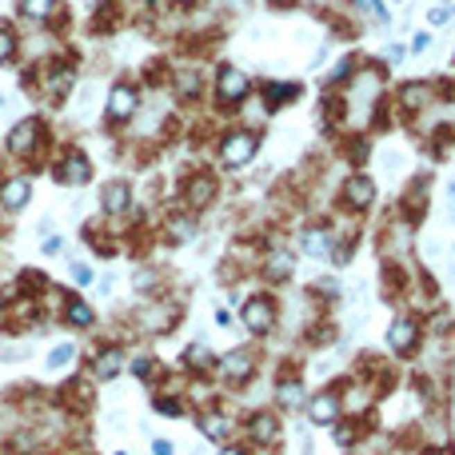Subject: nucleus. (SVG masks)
<instances>
[{
	"label": "nucleus",
	"mask_w": 455,
	"mask_h": 455,
	"mask_svg": "<svg viewBox=\"0 0 455 455\" xmlns=\"http://www.w3.org/2000/svg\"><path fill=\"white\" fill-rule=\"evenodd\" d=\"M216 96L224 100V104H236V100L248 96V76L240 68H224L220 72V80H216Z\"/></svg>",
	"instance_id": "obj_7"
},
{
	"label": "nucleus",
	"mask_w": 455,
	"mask_h": 455,
	"mask_svg": "<svg viewBox=\"0 0 455 455\" xmlns=\"http://www.w3.org/2000/svg\"><path fill=\"white\" fill-rule=\"evenodd\" d=\"M295 96V84H272V88H268V100H272V104H276V100H292Z\"/></svg>",
	"instance_id": "obj_31"
},
{
	"label": "nucleus",
	"mask_w": 455,
	"mask_h": 455,
	"mask_svg": "<svg viewBox=\"0 0 455 455\" xmlns=\"http://www.w3.org/2000/svg\"><path fill=\"white\" fill-rule=\"evenodd\" d=\"M72 280H76V284H92V272H88L84 264H72Z\"/></svg>",
	"instance_id": "obj_33"
},
{
	"label": "nucleus",
	"mask_w": 455,
	"mask_h": 455,
	"mask_svg": "<svg viewBox=\"0 0 455 455\" xmlns=\"http://www.w3.org/2000/svg\"><path fill=\"white\" fill-rule=\"evenodd\" d=\"M116 455H124V452H116Z\"/></svg>",
	"instance_id": "obj_41"
},
{
	"label": "nucleus",
	"mask_w": 455,
	"mask_h": 455,
	"mask_svg": "<svg viewBox=\"0 0 455 455\" xmlns=\"http://www.w3.org/2000/svg\"><path fill=\"white\" fill-rule=\"evenodd\" d=\"M68 84H72V68H56L52 72V96H65Z\"/></svg>",
	"instance_id": "obj_27"
},
{
	"label": "nucleus",
	"mask_w": 455,
	"mask_h": 455,
	"mask_svg": "<svg viewBox=\"0 0 455 455\" xmlns=\"http://www.w3.org/2000/svg\"><path fill=\"white\" fill-rule=\"evenodd\" d=\"M128 200H132V192H128V184H124V180L104 184V192H100V204H104V212H124V208H128Z\"/></svg>",
	"instance_id": "obj_11"
},
{
	"label": "nucleus",
	"mask_w": 455,
	"mask_h": 455,
	"mask_svg": "<svg viewBox=\"0 0 455 455\" xmlns=\"http://www.w3.org/2000/svg\"><path fill=\"white\" fill-rule=\"evenodd\" d=\"M343 204L356 208V212L372 208L375 204V180L372 176H347L343 180Z\"/></svg>",
	"instance_id": "obj_6"
},
{
	"label": "nucleus",
	"mask_w": 455,
	"mask_h": 455,
	"mask_svg": "<svg viewBox=\"0 0 455 455\" xmlns=\"http://www.w3.org/2000/svg\"><path fill=\"white\" fill-rule=\"evenodd\" d=\"M343 415V404H340V395H332V391H320V395H311V404H308V420L311 423H320V427H336Z\"/></svg>",
	"instance_id": "obj_4"
},
{
	"label": "nucleus",
	"mask_w": 455,
	"mask_h": 455,
	"mask_svg": "<svg viewBox=\"0 0 455 455\" xmlns=\"http://www.w3.org/2000/svg\"><path fill=\"white\" fill-rule=\"evenodd\" d=\"M388 343H391V352H400V356L415 352V343H420V324H415L411 316H400V320H391Z\"/></svg>",
	"instance_id": "obj_5"
},
{
	"label": "nucleus",
	"mask_w": 455,
	"mask_h": 455,
	"mask_svg": "<svg viewBox=\"0 0 455 455\" xmlns=\"http://www.w3.org/2000/svg\"><path fill=\"white\" fill-rule=\"evenodd\" d=\"M120 368H124V352H120V347L100 352V359H96V375H100V379H112V375H120Z\"/></svg>",
	"instance_id": "obj_16"
},
{
	"label": "nucleus",
	"mask_w": 455,
	"mask_h": 455,
	"mask_svg": "<svg viewBox=\"0 0 455 455\" xmlns=\"http://www.w3.org/2000/svg\"><path fill=\"white\" fill-rule=\"evenodd\" d=\"M212 196H216V180L212 176H196L192 184H188V204H192V208H204Z\"/></svg>",
	"instance_id": "obj_14"
},
{
	"label": "nucleus",
	"mask_w": 455,
	"mask_h": 455,
	"mask_svg": "<svg viewBox=\"0 0 455 455\" xmlns=\"http://www.w3.org/2000/svg\"><path fill=\"white\" fill-rule=\"evenodd\" d=\"M220 455H244V452H240V447H224Z\"/></svg>",
	"instance_id": "obj_39"
},
{
	"label": "nucleus",
	"mask_w": 455,
	"mask_h": 455,
	"mask_svg": "<svg viewBox=\"0 0 455 455\" xmlns=\"http://www.w3.org/2000/svg\"><path fill=\"white\" fill-rule=\"evenodd\" d=\"M88 176H92V168H88V160L76 156V152L60 164V180H65V184H88Z\"/></svg>",
	"instance_id": "obj_13"
},
{
	"label": "nucleus",
	"mask_w": 455,
	"mask_h": 455,
	"mask_svg": "<svg viewBox=\"0 0 455 455\" xmlns=\"http://www.w3.org/2000/svg\"><path fill=\"white\" fill-rule=\"evenodd\" d=\"M220 372H224L228 379H236V384H240V379L252 375V356H248V352H228V356L220 359Z\"/></svg>",
	"instance_id": "obj_12"
},
{
	"label": "nucleus",
	"mask_w": 455,
	"mask_h": 455,
	"mask_svg": "<svg viewBox=\"0 0 455 455\" xmlns=\"http://www.w3.org/2000/svg\"><path fill=\"white\" fill-rule=\"evenodd\" d=\"M300 248H304L308 256H327V252H332V244H327V232H324V228H308V232L300 236Z\"/></svg>",
	"instance_id": "obj_15"
},
{
	"label": "nucleus",
	"mask_w": 455,
	"mask_h": 455,
	"mask_svg": "<svg viewBox=\"0 0 455 455\" xmlns=\"http://www.w3.org/2000/svg\"><path fill=\"white\" fill-rule=\"evenodd\" d=\"M20 12L28 20H49L56 12V0H20Z\"/></svg>",
	"instance_id": "obj_19"
},
{
	"label": "nucleus",
	"mask_w": 455,
	"mask_h": 455,
	"mask_svg": "<svg viewBox=\"0 0 455 455\" xmlns=\"http://www.w3.org/2000/svg\"><path fill=\"white\" fill-rule=\"evenodd\" d=\"M256 136L252 132H232V136H224V144H220V160L228 164V168H240V164H248L252 156H256Z\"/></svg>",
	"instance_id": "obj_2"
},
{
	"label": "nucleus",
	"mask_w": 455,
	"mask_h": 455,
	"mask_svg": "<svg viewBox=\"0 0 455 455\" xmlns=\"http://www.w3.org/2000/svg\"><path fill=\"white\" fill-rule=\"evenodd\" d=\"M156 411H164V415H180V404L176 400H156Z\"/></svg>",
	"instance_id": "obj_34"
},
{
	"label": "nucleus",
	"mask_w": 455,
	"mask_h": 455,
	"mask_svg": "<svg viewBox=\"0 0 455 455\" xmlns=\"http://www.w3.org/2000/svg\"><path fill=\"white\" fill-rule=\"evenodd\" d=\"M427 96H431V88H427V84H411V88H404V104H411V108H420Z\"/></svg>",
	"instance_id": "obj_26"
},
{
	"label": "nucleus",
	"mask_w": 455,
	"mask_h": 455,
	"mask_svg": "<svg viewBox=\"0 0 455 455\" xmlns=\"http://www.w3.org/2000/svg\"><path fill=\"white\" fill-rule=\"evenodd\" d=\"M427 44H431V40H427V36H415V40H411V52H415V56H420V52H427Z\"/></svg>",
	"instance_id": "obj_38"
},
{
	"label": "nucleus",
	"mask_w": 455,
	"mask_h": 455,
	"mask_svg": "<svg viewBox=\"0 0 455 455\" xmlns=\"http://www.w3.org/2000/svg\"><path fill=\"white\" fill-rule=\"evenodd\" d=\"M12 56H17V36H12L8 28H4V24H0V65H8Z\"/></svg>",
	"instance_id": "obj_23"
},
{
	"label": "nucleus",
	"mask_w": 455,
	"mask_h": 455,
	"mask_svg": "<svg viewBox=\"0 0 455 455\" xmlns=\"http://www.w3.org/2000/svg\"><path fill=\"white\" fill-rule=\"evenodd\" d=\"M136 104H140L136 88H132V84H116L112 96H108V120H128V116L136 112Z\"/></svg>",
	"instance_id": "obj_8"
},
{
	"label": "nucleus",
	"mask_w": 455,
	"mask_h": 455,
	"mask_svg": "<svg viewBox=\"0 0 455 455\" xmlns=\"http://www.w3.org/2000/svg\"><path fill=\"white\" fill-rule=\"evenodd\" d=\"M359 4H363V8H372L379 20H388V12H384V4H379V0H359Z\"/></svg>",
	"instance_id": "obj_36"
},
{
	"label": "nucleus",
	"mask_w": 455,
	"mask_h": 455,
	"mask_svg": "<svg viewBox=\"0 0 455 455\" xmlns=\"http://www.w3.org/2000/svg\"><path fill=\"white\" fill-rule=\"evenodd\" d=\"M28 196H33V184L24 176H8L0 184V204H4V208H24Z\"/></svg>",
	"instance_id": "obj_9"
},
{
	"label": "nucleus",
	"mask_w": 455,
	"mask_h": 455,
	"mask_svg": "<svg viewBox=\"0 0 455 455\" xmlns=\"http://www.w3.org/2000/svg\"><path fill=\"white\" fill-rule=\"evenodd\" d=\"M152 452H156V455H172V452H176V447H172L168 439H156V443H152Z\"/></svg>",
	"instance_id": "obj_37"
},
{
	"label": "nucleus",
	"mask_w": 455,
	"mask_h": 455,
	"mask_svg": "<svg viewBox=\"0 0 455 455\" xmlns=\"http://www.w3.org/2000/svg\"><path fill=\"white\" fill-rule=\"evenodd\" d=\"M248 436L256 439V443H276L280 439V420L272 411H256L252 420H248Z\"/></svg>",
	"instance_id": "obj_10"
},
{
	"label": "nucleus",
	"mask_w": 455,
	"mask_h": 455,
	"mask_svg": "<svg viewBox=\"0 0 455 455\" xmlns=\"http://www.w3.org/2000/svg\"><path fill=\"white\" fill-rule=\"evenodd\" d=\"M300 400H304L300 379H284V384H280V404L284 407H300Z\"/></svg>",
	"instance_id": "obj_21"
},
{
	"label": "nucleus",
	"mask_w": 455,
	"mask_h": 455,
	"mask_svg": "<svg viewBox=\"0 0 455 455\" xmlns=\"http://www.w3.org/2000/svg\"><path fill=\"white\" fill-rule=\"evenodd\" d=\"M192 236H196V224H192V220H168V240L184 244V240H192Z\"/></svg>",
	"instance_id": "obj_22"
},
{
	"label": "nucleus",
	"mask_w": 455,
	"mask_h": 455,
	"mask_svg": "<svg viewBox=\"0 0 455 455\" xmlns=\"http://www.w3.org/2000/svg\"><path fill=\"white\" fill-rule=\"evenodd\" d=\"M40 136H44V124H40L36 116H28V120H20L17 128L8 132V152H12V156H28Z\"/></svg>",
	"instance_id": "obj_3"
},
{
	"label": "nucleus",
	"mask_w": 455,
	"mask_h": 455,
	"mask_svg": "<svg viewBox=\"0 0 455 455\" xmlns=\"http://www.w3.org/2000/svg\"><path fill=\"white\" fill-rule=\"evenodd\" d=\"M196 88H200V80H196V72H184V76H180V92H184V96H192Z\"/></svg>",
	"instance_id": "obj_32"
},
{
	"label": "nucleus",
	"mask_w": 455,
	"mask_h": 455,
	"mask_svg": "<svg viewBox=\"0 0 455 455\" xmlns=\"http://www.w3.org/2000/svg\"><path fill=\"white\" fill-rule=\"evenodd\" d=\"M180 4H192V0H180Z\"/></svg>",
	"instance_id": "obj_40"
},
{
	"label": "nucleus",
	"mask_w": 455,
	"mask_h": 455,
	"mask_svg": "<svg viewBox=\"0 0 455 455\" xmlns=\"http://www.w3.org/2000/svg\"><path fill=\"white\" fill-rule=\"evenodd\" d=\"M152 363H156L152 356H136L128 368H132V375H136V379H148V375H152Z\"/></svg>",
	"instance_id": "obj_28"
},
{
	"label": "nucleus",
	"mask_w": 455,
	"mask_h": 455,
	"mask_svg": "<svg viewBox=\"0 0 455 455\" xmlns=\"http://www.w3.org/2000/svg\"><path fill=\"white\" fill-rule=\"evenodd\" d=\"M332 439H336L340 447H352V443H356V427H347V423H343V427H332Z\"/></svg>",
	"instance_id": "obj_29"
},
{
	"label": "nucleus",
	"mask_w": 455,
	"mask_h": 455,
	"mask_svg": "<svg viewBox=\"0 0 455 455\" xmlns=\"http://www.w3.org/2000/svg\"><path fill=\"white\" fill-rule=\"evenodd\" d=\"M68 324L72 327H88L92 324V308H88V304H72V308H68Z\"/></svg>",
	"instance_id": "obj_24"
},
{
	"label": "nucleus",
	"mask_w": 455,
	"mask_h": 455,
	"mask_svg": "<svg viewBox=\"0 0 455 455\" xmlns=\"http://www.w3.org/2000/svg\"><path fill=\"white\" fill-rule=\"evenodd\" d=\"M292 252H272V256H268V276L272 280H288L292 276Z\"/></svg>",
	"instance_id": "obj_18"
},
{
	"label": "nucleus",
	"mask_w": 455,
	"mask_h": 455,
	"mask_svg": "<svg viewBox=\"0 0 455 455\" xmlns=\"http://www.w3.org/2000/svg\"><path fill=\"white\" fill-rule=\"evenodd\" d=\"M200 431L208 439H216V443H224V439L232 436V423H228V415H204V420H200Z\"/></svg>",
	"instance_id": "obj_17"
},
{
	"label": "nucleus",
	"mask_w": 455,
	"mask_h": 455,
	"mask_svg": "<svg viewBox=\"0 0 455 455\" xmlns=\"http://www.w3.org/2000/svg\"><path fill=\"white\" fill-rule=\"evenodd\" d=\"M72 356H76V347H72V343H60V347L49 356V368H52V372H60V368H65Z\"/></svg>",
	"instance_id": "obj_25"
},
{
	"label": "nucleus",
	"mask_w": 455,
	"mask_h": 455,
	"mask_svg": "<svg viewBox=\"0 0 455 455\" xmlns=\"http://www.w3.org/2000/svg\"><path fill=\"white\" fill-rule=\"evenodd\" d=\"M184 363H188L192 372H204V368H212L208 347H204V343H192V347H188V356H184Z\"/></svg>",
	"instance_id": "obj_20"
},
{
	"label": "nucleus",
	"mask_w": 455,
	"mask_h": 455,
	"mask_svg": "<svg viewBox=\"0 0 455 455\" xmlns=\"http://www.w3.org/2000/svg\"><path fill=\"white\" fill-rule=\"evenodd\" d=\"M132 284H136V288H152V284H156V276H152V272H136V276H132Z\"/></svg>",
	"instance_id": "obj_35"
},
{
	"label": "nucleus",
	"mask_w": 455,
	"mask_h": 455,
	"mask_svg": "<svg viewBox=\"0 0 455 455\" xmlns=\"http://www.w3.org/2000/svg\"><path fill=\"white\" fill-rule=\"evenodd\" d=\"M240 316H244V327H248V332L268 336V332H272V324H276V304H272L268 295H252Z\"/></svg>",
	"instance_id": "obj_1"
},
{
	"label": "nucleus",
	"mask_w": 455,
	"mask_h": 455,
	"mask_svg": "<svg viewBox=\"0 0 455 455\" xmlns=\"http://www.w3.org/2000/svg\"><path fill=\"white\" fill-rule=\"evenodd\" d=\"M427 20H431V24H436V28H443V24H447V20H452V4H436V8H431V12H427Z\"/></svg>",
	"instance_id": "obj_30"
}]
</instances>
